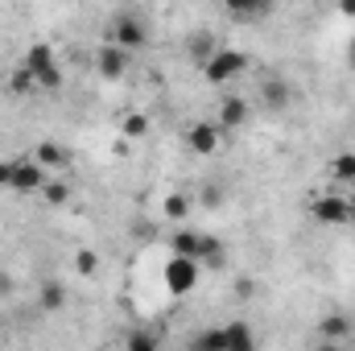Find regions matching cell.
Wrapping results in <instances>:
<instances>
[{
	"mask_svg": "<svg viewBox=\"0 0 355 351\" xmlns=\"http://www.w3.org/2000/svg\"><path fill=\"white\" fill-rule=\"evenodd\" d=\"M25 67H29V75L37 79L42 91H62V67H58V58H54L50 46H33L25 54Z\"/></svg>",
	"mask_w": 355,
	"mask_h": 351,
	"instance_id": "1",
	"label": "cell"
},
{
	"mask_svg": "<svg viewBox=\"0 0 355 351\" xmlns=\"http://www.w3.org/2000/svg\"><path fill=\"white\" fill-rule=\"evenodd\" d=\"M244 67H248V58H244L240 50H215V54L202 62V75H207L215 87H223V83H232L236 75H244Z\"/></svg>",
	"mask_w": 355,
	"mask_h": 351,
	"instance_id": "2",
	"label": "cell"
},
{
	"mask_svg": "<svg viewBox=\"0 0 355 351\" xmlns=\"http://www.w3.org/2000/svg\"><path fill=\"white\" fill-rule=\"evenodd\" d=\"M8 190H17V194L46 190V170H42V162H12V170H8Z\"/></svg>",
	"mask_w": 355,
	"mask_h": 351,
	"instance_id": "3",
	"label": "cell"
},
{
	"mask_svg": "<svg viewBox=\"0 0 355 351\" xmlns=\"http://www.w3.org/2000/svg\"><path fill=\"white\" fill-rule=\"evenodd\" d=\"M310 215H314L322 228L347 223V194H318V198L310 203Z\"/></svg>",
	"mask_w": 355,
	"mask_h": 351,
	"instance_id": "4",
	"label": "cell"
},
{
	"mask_svg": "<svg viewBox=\"0 0 355 351\" xmlns=\"http://www.w3.org/2000/svg\"><path fill=\"white\" fill-rule=\"evenodd\" d=\"M194 281H198V261H190V257H174V261L166 264V285H170L174 293H190Z\"/></svg>",
	"mask_w": 355,
	"mask_h": 351,
	"instance_id": "5",
	"label": "cell"
},
{
	"mask_svg": "<svg viewBox=\"0 0 355 351\" xmlns=\"http://www.w3.org/2000/svg\"><path fill=\"white\" fill-rule=\"evenodd\" d=\"M112 37H116V46H124V50L132 54V50H141V46L149 42V29H145L137 17H120V21L112 25Z\"/></svg>",
	"mask_w": 355,
	"mask_h": 351,
	"instance_id": "6",
	"label": "cell"
},
{
	"mask_svg": "<svg viewBox=\"0 0 355 351\" xmlns=\"http://www.w3.org/2000/svg\"><path fill=\"white\" fill-rule=\"evenodd\" d=\"M95 71L103 75V79H124V71H128V50L124 46H103L99 54H95Z\"/></svg>",
	"mask_w": 355,
	"mask_h": 351,
	"instance_id": "7",
	"label": "cell"
},
{
	"mask_svg": "<svg viewBox=\"0 0 355 351\" xmlns=\"http://www.w3.org/2000/svg\"><path fill=\"white\" fill-rule=\"evenodd\" d=\"M190 149L198 153V157H207V153H215L219 149V124H211V120H198L194 128H190Z\"/></svg>",
	"mask_w": 355,
	"mask_h": 351,
	"instance_id": "8",
	"label": "cell"
},
{
	"mask_svg": "<svg viewBox=\"0 0 355 351\" xmlns=\"http://www.w3.org/2000/svg\"><path fill=\"white\" fill-rule=\"evenodd\" d=\"M223 8H227L236 21H261L268 8H272V0H223Z\"/></svg>",
	"mask_w": 355,
	"mask_h": 351,
	"instance_id": "9",
	"label": "cell"
},
{
	"mask_svg": "<svg viewBox=\"0 0 355 351\" xmlns=\"http://www.w3.org/2000/svg\"><path fill=\"white\" fill-rule=\"evenodd\" d=\"M244 120H248V103H244L240 95H227L223 108H219V124H223V128H240Z\"/></svg>",
	"mask_w": 355,
	"mask_h": 351,
	"instance_id": "10",
	"label": "cell"
},
{
	"mask_svg": "<svg viewBox=\"0 0 355 351\" xmlns=\"http://www.w3.org/2000/svg\"><path fill=\"white\" fill-rule=\"evenodd\" d=\"M170 248H174V257H190V261H198V248H202V236H194V232H174V240H170Z\"/></svg>",
	"mask_w": 355,
	"mask_h": 351,
	"instance_id": "11",
	"label": "cell"
},
{
	"mask_svg": "<svg viewBox=\"0 0 355 351\" xmlns=\"http://www.w3.org/2000/svg\"><path fill=\"white\" fill-rule=\"evenodd\" d=\"M252 343H257V339H252V331H248L244 323H232V327H227V351H248Z\"/></svg>",
	"mask_w": 355,
	"mask_h": 351,
	"instance_id": "12",
	"label": "cell"
},
{
	"mask_svg": "<svg viewBox=\"0 0 355 351\" xmlns=\"http://www.w3.org/2000/svg\"><path fill=\"white\" fill-rule=\"evenodd\" d=\"M215 50H219V46H215V37H211V33H194V37H190V54H194L198 62H207Z\"/></svg>",
	"mask_w": 355,
	"mask_h": 351,
	"instance_id": "13",
	"label": "cell"
},
{
	"mask_svg": "<svg viewBox=\"0 0 355 351\" xmlns=\"http://www.w3.org/2000/svg\"><path fill=\"white\" fill-rule=\"evenodd\" d=\"M37 162L42 166H67V149L54 145V141H46V145H37Z\"/></svg>",
	"mask_w": 355,
	"mask_h": 351,
	"instance_id": "14",
	"label": "cell"
},
{
	"mask_svg": "<svg viewBox=\"0 0 355 351\" xmlns=\"http://www.w3.org/2000/svg\"><path fill=\"white\" fill-rule=\"evenodd\" d=\"M8 91H12V95H33V91H37V79L29 75V67H21V71L8 79Z\"/></svg>",
	"mask_w": 355,
	"mask_h": 351,
	"instance_id": "15",
	"label": "cell"
},
{
	"mask_svg": "<svg viewBox=\"0 0 355 351\" xmlns=\"http://www.w3.org/2000/svg\"><path fill=\"white\" fill-rule=\"evenodd\" d=\"M198 261H211V264H219V261H223V244H219L215 236H202V248H198Z\"/></svg>",
	"mask_w": 355,
	"mask_h": 351,
	"instance_id": "16",
	"label": "cell"
},
{
	"mask_svg": "<svg viewBox=\"0 0 355 351\" xmlns=\"http://www.w3.org/2000/svg\"><path fill=\"white\" fill-rule=\"evenodd\" d=\"M62 302H67V293H62V285H58V281H50V285L42 289V306H46V310H58Z\"/></svg>",
	"mask_w": 355,
	"mask_h": 351,
	"instance_id": "17",
	"label": "cell"
},
{
	"mask_svg": "<svg viewBox=\"0 0 355 351\" xmlns=\"http://www.w3.org/2000/svg\"><path fill=\"white\" fill-rule=\"evenodd\" d=\"M194 348H215V351H227V331H207L194 339Z\"/></svg>",
	"mask_w": 355,
	"mask_h": 351,
	"instance_id": "18",
	"label": "cell"
},
{
	"mask_svg": "<svg viewBox=\"0 0 355 351\" xmlns=\"http://www.w3.org/2000/svg\"><path fill=\"white\" fill-rule=\"evenodd\" d=\"M265 103L268 108H285V103H289V87H285V83H268L265 87Z\"/></svg>",
	"mask_w": 355,
	"mask_h": 351,
	"instance_id": "19",
	"label": "cell"
},
{
	"mask_svg": "<svg viewBox=\"0 0 355 351\" xmlns=\"http://www.w3.org/2000/svg\"><path fill=\"white\" fill-rule=\"evenodd\" d=\"M335 178H343V182H355V153H343V157H335Z\"/></svg>",
	"mask_w": 355,
	"mask_h": 351,
	"instance_id": "20",
	"label": "cell"
},
{
	"mask_svg": "<svg viewBox=\"0 0 355 351\" xmlns=\"http://www.w3.org/2000/svg\"><path fill=\"white\" fill-rule=\"evenodd\" d=\"M46 194H50L54 203H62V198H67V186H62V182H46Z\"/></svg>",
	"mask_w": 355,
	"mask_h": 351,
	"instance_id": "21",
	"label": "cell"
},
{
	"mask_svg": "<svg viewBox=\"0 0 355 351\" xmlns=\"http://www.w3.org/2000/svg\"><path fill=\"white\" fill-rule=\"evenodd\" d=\"M322 331H327V335H347V318H343V323L331 318V323H322Z\"/></svg>",
	"mask_w": 355,
	"mask_h": 351,
	"instance_id": "22",
	"label": "cell"
},
{
	"mask_svg": "<svg viewBox=\"0 0 355 351\" xmlns=\"http://www.w3.org/2000/svg\"><path fill=\"white\" fill-rule=\"evenodd\" d=\"M166 215H178V219H182V215H186V203H182V198H170V203H166Z\"/></svg>",
	"mask_w": 355,
	"mask_h": 351,
	"instance_id": "23",
	"label": "cell"
},
{
	"mask_svg": "<svg viewBox=\"0 0 355 351\" xmlns=\"http://www.w3.org/2000/svg\"><path fill=\"white\" fill-rule=\"evenodd\" d=\"M145 128H149V124H145V120H141V116H128V132H132V137H141V132H145Z\"/></svg>",
	"mask_w": 355,
	"mask_h": 351,
	"instance_id": "24",
	"label": "cell"
},
{
	"mask_svg": "<svg viewBox=\"0 0 355 351\" xmlns=\"http://www.w3.org/2000/svg\"><path fill=\"white\" fill-rule=\"evenodd\" d=\"M8 170H12V162H0V186H8Z\"/></svg>",
	"mask_w": 355,
	"mask_h": 351,
	"instance_id": "25",
	"label": "cell"
},
{
	"mask_svg": "<svg viewBox=\"0 0 355 351\" xmlns=\"http://www.w3.org/2000/svg\"><path fill=\"white\" fill-rule=\"evenodd\" d=\"M347 223L355 228V198H347Z\"/></svg>",
	"mask_w": 355,
	"mask_h": 351,
	"instance_id": "26",
	"label": "cell"
}]
</instances>
